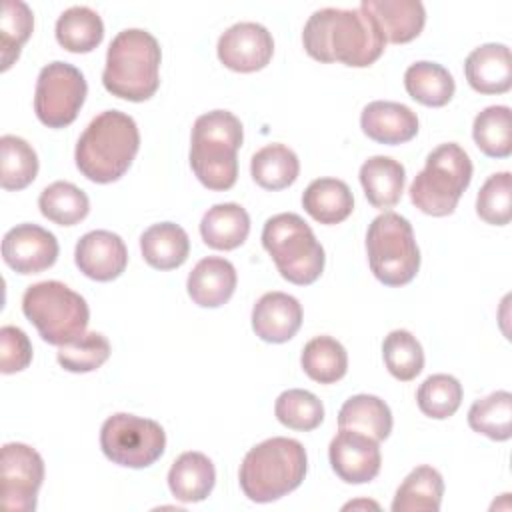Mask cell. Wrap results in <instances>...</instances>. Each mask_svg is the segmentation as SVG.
<instances>
[{
  "mask_svg": "<svg viewBox=\"0 0 512 512\" xmlns=\"http://www.w3.org/2000/svg\"><path fill=\"white\" fill-rule=\"evenodd\" d=\"M110 356V342L100 332H86L82 338L58 346V364L68 372L98 370Z\"/></svg>",
  "mask_w": 512,
  "mask_h": 512,
  "instance_id": "obj_42",
  "label": "cell"
},
{
  "mask_svg": "<svg viewBox=\"0 0 512 512\" xmlns=\"http://www.w3.org/2000/svg\"><path fill=\"white\" fill-rule=\"evenodd\" d=\"M138 148L140 132L134 118L120 110H104L84 128L74 160L88 180L108 184L126 174Z\"/></svg>",
  "mask_w": 512,
  "mask_h": 512,
  "instance_id": "obj_2",
  "label": "cell"
},
{
  "mask_svg": "<svg viewBox=\"0 0 512 512\" xmlns=\"http://www.w3.org/2000/svg\"><path fill=\"white\" fill-rule=\"evenodd\" d=\"M330 466L346 484H366L380 472L382 456L378 442L362 432L338 428L328 446Z\"/></svg>",
  "mask_w": 512,
  "mask_h": 512,
  "instance_id": "obj_14",
  "label": "cell"
},
{
  "mask_svg": "<svg viewBox=\"0 0 512 512\" xmlns=\"http://www.w3.org/2000/svg\"><path fill=\"white\" fill-rule=\"evenodd\" d=\"M214 482V464L202 452L180 454L168 472V488L172 496L184 504L206 500L214 488Z\"/></svg>",
  "mask_w": 512,
  "mask_h": 512,
  "instance_id": "obj_22",
  "label": "cell"
},
{
  "mask_svg": "<svg viewBox=\"0 0 512 512\" xmlns=\"http://www.w3.org/2000/svg\"><path fill=\"white\" fill-rule=\"evenodd\" d=\"M32 362V344L26 332L18 326L0 328V370L2 374H14Z\"/></svg>",
  "mask_w": 512,
  "mask_h": 512,
  "instance_id": "obj_43",
  "label": "cell"
},
{
  "mask_svg": "<svg viewBox=\"0 0 512 512\" xmlns=\"http://www.w3.org/2000/svg\"><path fill=\"white\" fill-rule=\"evenodd\" d=\"M354 506H372V508H378V504H374V502H350V504H346V506H344V510L354 508Z\"/></svg>",
  "mask_w": 512,
  "mask_h": 512,
  "instance_id": "obj_44",
  "label": "cell"
},
{
  "mask_svg": "<svg viewBox=\"0 0 512 512\" xmlns=\"http://www.w3.org/2000/svg\"><path fill=\"white\" fill-rule=\"evenodd\" d=\"M38 208L44 218L60 226H74L86 218L90 200L82 188L72 182L58 180L48 184L38 198Z\"/></svg>",
  "mask_w": 512,
  "mask_h": 512,
  "instance_id": "obj_33",
  "label": "cell"
},
{
  "mask_svg": "<svg viewBox=\"0 0 512 512\" xmlns=\"http://www.w3.org/2000/svg\"><path fill=\"white\" fill-rule=\"evenodd\" d=\"M404 88L410 98L424 106H446L456 90L452 74L438 62L420 60L406 68Z\"/></svg>",
  "mask_w": 512,
  "mask_h": 512,
  "instance_id": "obj_29",
  "label": "cell"
},
{
  "mask_svg": "<svg viewBox=\"0 0 512 512\" xmlns=\"http://www.w3.org/2000/svg\"><path fill=\"white\" fill-rule=\"evenodd\" d=\"M366 252L372 274L386 286H404L418 274L420 250L412 224L396 212H382L370 222Z\"/></svg>",
  "mask_w": 512,
  "mask_h": 512,
  "instance_id": "obj_9",
  "label": "cell"
},
{
  "mask_svg": "<svg viewBox=\"0 0 512 512\" xmlns=\"http://www.w3.org/2000/svg\"><path fill=\"white\" fill-rule=\"evenodd\" d=\"M242 122L228 110H212L196 118L190 140V166L210 190H228L238 178L236 152L242 146Z\"/></svg>",
  "mask_w": 512,
  "mask_h": 512,
  "instance_id": "obj_5",
  "label": "cell"
},
{
  "mask_svg": "<svg viewBox=\"0 0 512 512\" xmlns=\"http://www.w3.org/2000/svg\"><path fill=\"white\" fill-rule=\"evenodd\" d=\"M236 268L220 256L202 258L188 274L186 290L194 304L202 308H218L230 300L236 290Z\"/></svg>",
  "mask_w": 512,
  "mask_h": 512,
  "instance_id": "obj_20",
  "label": "cell"
},
{
  "mask_svg": "<svg viewBox=\"0 0 512 512\" xmlns=\"http://www.w3.org/2000/svg\"><path fill=\"white\" fill-rule=\"evenodd\" d=\"M308 470L304 446L294 438L274 436L250 448L240 464V488L252 502H274L296 490Z\"/></svg>",
  "mask_w": 512,
  "mask_h": 512,
  "instance_id": "obj_4",
  "label": "cell"
},
{
  "mask_svg": "<svg viewBox=\"0 0 512 512\" xmlns=\"http://www.w3.org/2000/svg\"><path fill=\"white\" fill-rule=\"evenodd\" d=\"M382 358L388 372L400 382L414 380L424 368V350L408 330H392L382 342Z\"/></svg>",
  "mask_w": 512,
  "mask_h": 512,
  "instance_id": "obj_37",
  "label": "cell"
},
{
  "mask_svg": "<svg viewBox=\"0 0 512 512\" xmlns=\"http://www.w3.org/2000/svg\"><path fill=\"white\" fill-rule=\"evenodd\" d=\"M100 448L118 466L148 468L164 454L166 432L156 420L118 412L104 420Z\"/></svg>",
  "mask_w": 512,
  "mask_h": 512,
  "instance_id": "obj_10",
  "label": "cell"
},
{
  "mask_svg": "<svg viewBox=\"0 0 512 512\" xmlns=\"http://www.w3.org/2000/svg\"><path fill=\"white\" fill-rule=\"evenodd\" d=\"M44 480V460L28 444L8 442L0 454V496L6 512H32Z\"/></svg>",
  "mask_w": 512,
  "mask_h": 512,
  "instance_id": "obj_12",
  "label": "cell"
},
{
  "mask_svg": "<svg viewBox=\"0 0 512 512\" xmlns=\"http://www.w3.org/2000/svg\"><path fill=\"white\" fill-rule=\"evenodd\" d=\"M162 52L158 40L142 28H126L118 32L106 52L102 72L104 88L118 98L144 102L152 98L160 86Z\"/></svg>",
  "mask_w": 512,
  "mask_h": 512,
  "instance_id": "obj_3",
  "label": "cell"
},
{
  "mask_svg": "<svg viewBox=\"0 0 512 512\" xmlns=\"http://www.w3.org/2000/svg\"><path fill=\"white\" fill-rule=\"evenodd\" d=\"M468 426L490 440L504 442L512 436V394L492 392L476 400L468 410Z\"/></svg>",
  "mask_w": 512,
  "mask_h": 512,
  "instance_id": "obj_34",
  "label": "cell"
},
{
  "mask_svg": "<svg viewBox=\"0 0 512 512\" xmlns=\"http://www.w3.org/2000/svg\"><path fill=\"white\" fill-rule=\"evenodd\" d=\"M300 364L314 382L334 384L348 370V354L336 338L316 336L304 344Z\"/></svg>",
  "mask_w": 512,
  "mask_h": 512,
  "instance_id": "obj_32",
  "label": "cell"
},
{
  "mask_svg": "<svg viewBox=\"0 0 512 512\" xmlns=\"http://www.w3.org/2000/svg\"><path fill=\"white\" fill-rule=\"evenodd\" d=\"M262 246L274 260L280 276L292 284L306 286L324 270V248L302 216L282 212L266 220Z\"/></svg>",
  "mask_w": 512,
  "mask_h": 512,
  "instance_id": "obj_6",
  "label": "cell"
},
{
  "mask_svg": "<svg viewBox=\"0 0 512 512\" xmlns=\"http://www.w3.org/2000/svg\"><path fill=\"white\" fill-rule=\"evenodd\" d=\"M360 6L376 20L386 42L392 44L414 40L426 22L420 0H362Z\"/></svg>",
  "mask_w": 512,
  "mask_h": 512,
  "instance_id": "obj_21",
  "label": "cell"
},
{
  "mask_svg": "<svg viewBox=\"0 0 512 512\" xmlns=\"http://www.w3.org/2000/svg\"><path fill=\"white\" fill-rule=\"evenodd\" d=\"M250 232V216L236 202L214 204L200 222V234L206 246L214 250H234L244 244Z\"/></svg>",
  "mask_w": 512,
  "mask_h": 512,
  "instance_id": "obj_24",
  "label": "cell"
},
{
  "mask_svg": "<svg viewBox=\"0 0 512 512\" xmlns=\"http://www.w3.org/2000/svg\"><path fill=\"white\" fill-rule=\"evenodd\" d=\"M58 240L38 224H18L2 238V258L18 274H38L58 258Z\"/></svg>",
  "mask_w": 512,
  "mask_h": 512,
  "instance_id": "obj_15",
  "label": "cell"
},
{
  "mask_svg": "<svg viewBox=\"0 0 512 512\" xmlns=\"http://www.w3.org/2000/svg\"><path fill=\"white\" fill-rule=\"evenodd\" d=\"M308 56L318 62H342L364 68L384 52L386 38L376 20L362 8H320L302 30Z\"/></svg>",
  "mask_w": 512,
  "mask_h": 512,
  "instance_id": "obj_1",
  "label": "cell"
},
{
  "mask_svg": "<svg viewBox=\"0 0 512 512\" xmlns=\"http://www.w3.org/2000/svg\"><path fill=\"white\" fill-rule=\"evenodd\" d=\"M472 180V162L462 146L446 142L436 146L424 168L410 184L412 204L430 216H448Z\"/></svg>",
  "mask_w": 512,
  "mask_h": 512,
  "instance_id": "obj_8",
  "label": "cell"
},
{
  "mask_svg": "<svg viewBox=\"0 0 512 512\" xmlns=\"http://www.w3.org/2000/svg\"><path fill=\"white\" fill-rule=\"evenodd\" d=\"M34 28V16L26 2L6 0L0 16V56L2 70H8L20 56L22 44L30 38Z\"/></svg>",
  "mask_w": 512,
  "mask_h": 512,
  "instance_id": "obj_38",
  "label": "cell"
},
{
  "mask_svg": "<svg viewBox=\"0 0 512 512\" xmlns=\"http://www.w3.org/2000/svg\"><path fill=\"white\" fill-rule=\"evenodd\" d=\"M338 428L362 432L382 442L392 432V412L388 404L374 394L350 396L338 412Z\"/></svg>",
  "mask_w": 512,
  "mask_h": 512,
  "instance_id": "obj_27",
  "label": "cell"
},
{
  "mask_svg": "<svg viewBox=\"0 0 512 512\" xmlns=\"http://www.w3.org/2000/svg\"><path fill=\"white\" fill-rule=\"evenodd\" d=\"M140 250L152 268L172 270L186 262L190 238L182 226L174 222H160L144 230L140 236Z\"/></svg>",
  "mask_w": 512,
  "mask_h": 512,
  "instance_id": "obj_26",
  "label": "cell"
},
{
  "mask_svg": "<svg viewBox=\"0 0 512 512\" xmlns=\"http://www.w3.org/2000/svg\"><path fill=\"white\" fill-rule=\"evenodd\" d=\"M300 172L296 152L284 144H268L254 152L250 160V174L264 190L288 188Z\"/></svg>",
  "mask_w": 512,
  "mask_h": 512,
  "instance_id": "obj_31",
  "label": "cell"
},
{
  "mask_svg": "<svg viewBox=\"0 0 512 512\" xmlns=\"http://www.w3.org/2000/svg\"><path fill=\"white\" fill-rule=\"evenodd\" d=\"M104 38V22L88 6H70L56 20L58 44L76 54L94 50Z\"/></svg>",
  "mask_w": 512,
  "mask_h": 512,
  "instance_id": "obj_30",
  "label": "cell"
},
{
  "mask_svg": "<svg viewBox=\"0 0 512 512\" xmlns=\"http://www.w3.org/2000/svg\"><path fill=\"white\" fill-rule=\"evenodd\" d=\"M22 312L44 342L70 344L86 334L90 310L86 300L58 280L36 282L22 296Z\"/></svg>",
  "mask_w": 512,
  "mask_h": 512,
  "instance_id": "obj_7",
  "label": "cell"
},
{
  "mask_svg": "<svg viewBox=\"0 0 512 512\" xmlns=\"http://www.w3.org/2000/svg\"><path fill=\"white\" fill-rule=\"evenodd\" d=\"M476 214L492 226H506L512 220V178L510 172L488 176L476 196Z\"/></svg>",
  "mask_w": 512,
  "mask_h": 512,
  "instance_id": "obj_41",
  "label": "cell"
},
{
  "mask_svg": "<svg viewBox=\"0 0 512 512\" xmlns=\"http://www.w3.org/2000/svg\"><path fill=\"white\" fill-rule=\"evenodd\" d=\"M302 326V306L286 292H266L252 308V330L264 342H288Z\"/></svg>",
  "mask_w": 512,
  "mask_h": 512,
  "instance_id": "obj_17",
  "label": "cell"
},
{
  "mask_svg": "<svg viewBox=\"0 0 512 512\" xmlns=\"http://www.w3.org/2000/svg\"><path fill=\"white\" fill-rule=\"evenodd\" d=\"M274 414L280 424L308 432L322 424L324 406L316 394L302 388H290L276 398Z\"/></svg>",
  "mask_w": 512,
  "mask_h": 512,
  "instance_id": "obj_39",
  "label": "cell"
},
{
  "mask_svg": "<svg viewBox=\"0 0 512 512\" xmlns=\"http://www.w3.org/2000/svg\"><path fill=\"white\" fill-rule=\"evenodd\" d=\"M360 184L368 202L374 208L386 210L400 202L406 184V172L404 166L390 156H370L360 166Z\"/></svg>",
  "mask_w": 512,
  "mask_h": 512,
  "instance_id": "obj_23",
  "label": "cell"
},
{
  "mask_svg": "<svg viewBox=\"0 0 512 512\" xmlns=\"http://www.w3.org/2000/svg\"><path fill=\"white\" fill-rule=\"evenodd\" d=\"M84 74L62 60L46 64L36 80L34 112L48 128H64L72 124L86 100Z\"/></svg>",
  "mask_w": 512,
  "mask_h": 512,
  "instance_id": "obj_11",
  "label": "cell"
},
{
  "mask_svg": "<svg viewBox=\"0 0 512 512\" xmlns=\"http://www.w3.org/2000/svg\"><path fill=\"white\" fill-rule=\"evenodd\" d=\"M218 60L234 72L262 70L274 54V40L258 22H236L218 38Z\"/></svg>",
  "mask_w": 512,
  "mask_h": 512,
  "instance_id": "obj_13",
  "label": "cell"
},
{
  "mask_svg": "<svg viewBox=\"0 0 512 512\" xmlns=\"http://www.w3.org/2000/svg\"><path fill=\"white\" fill-rule=\"evenodd\" d=\"M476 146L490 158H508L512 154V114L508 106L484 108L472 124Z\"/></svg>",
  "mask_w": 512,
  "mask_h": 512,
  "instance_id": "obj_36",
  "label": "cell"
},
{
  "mask_svg": "<svg viewBox=\"0 0 512 512\" xmlns=\"http://www.w3.org/2000/svg\"><path fill=\"white\" fill-rule=\"evenodd\" d=\"M468 84L480 94H504L512 86V58L506 44L488 42L474 48L466 62Z\"/></svg>",
  "mask_w": 512,
  "mask_h": 512,
  "instance_id": "obj_19",
  "label": "cell"
},
{
  "mask_svg": "<svg viewBox=\"0 0 512 512\" xmlns=\"http://www.w3.org/2000/svg\"><path fill=\"white\" fill-rule=\"evenodd\" d=\"M74 260L84 276L98 282H110L126 270L128 250L118 234L110 230H92L76 242Z\"/></svg>",
  "mask_w": 512,
  "mask_h": 512,
  "instance_id": "obj_16",
  "label": "cell"
},
{
  "mask_svg": "<svg viewBox=\"0 0 512 512\" xmlns=\"http://www.w3.org/2000/svg\"><path fill=\"white\" fill-rule=\"evenodd\" d=\"M304 210L320 224H338L354 210L352 190L338 178H316L302 194Z\"/></svg>",
  "mask_w": 512,
  "mask_h": 512,
  "instance_id": "obj_25",
  "label": "cell"
},
{
  "mask_svg": "<svg viewBox=\"0 0 512 512\" xmlns=\"http://www.w3.org/2000/svg\"><path fill=\"white\" fill-rule=\"evenodd\" d=\"M38 174V156L20 136L4 134L0 138V184L4 190H22Z\"/></svg>",
  "mask_w": 512,
  "mask_h": 512,
  "instance_id": "obj_35",
  "label": "cell"
},
{
  "mask_svg": "<svg viewBox=\"0 0 512 512\" xmlns=\"http://www.w3.org/2000/svg\"><path fill=\"white\" fill-rule=\"evenodd\" d=\"M416 402L428 418L446 420L460 408L462 384L450 374H432L420 384Z\"/></svg>",
  "mask_w": 512,
  "mask_h": 512,
  "instance_id": "obj_40",
  "label": "cell"
},
{
  "mask_svg": "<svg viewBox=\"0 0 512 512\" xmlns=\"http://www.w3.org/2000/svg\"><path fill=\"white\" fill-rule=\"evenodd\" d=\"M362 132L380 144H402L418 134V116L406 104L374 100L360 114Z\"/></svg>",
  "mask_w": 512,
  "mask_h": 512,
  "instance_id": "obj_18",
  "label": "cell"
},
{
  "mask_svg": "<svg viewBox=\"0 0 512 512\" xmlns=\"http://www.w3.org/2000/svg\"><path fill=\"white\" fill-rule=\"evenodd\" d=\"M442 494V474L432 466H418L398 486L392 512H438Z\"/></svg>",
  "mask_w": 512,
  "mask_h": 512,
  "instance_id": "obj_28",
  "label": "cell"
}]
</instances>
